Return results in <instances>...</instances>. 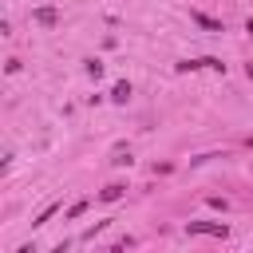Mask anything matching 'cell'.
Returning <instances> with one entry per match:
<instances>
[{"label": "cell", "mask_w": 253, "mask_h": 253, "mask_svg": "<svg viewBox=\"0 0 253 253\" xmlns=\"http://www.w3.org/2000/svg\"><path fill=\"white\" fill-rule=\"evenodd\" d=\"M186 233H198V237H229V225L225 221H186Z\"/></svg>", "instance_id": "6da1fadb"}, {"label": "cell", "mask_w": 253, "mask_h": 253, "mask_svg": "<svg viewBox=\"0 0 253 253\" xmlns=\"http://www.w3.org/2000/svg\"><path fill=\"white\" fill-rule=\"evenodd\" d=\"M202 67H210V71H225V63L213 59V55H202V59H186V63H178V71H202Z\"/></svg>", "instance_id": "7a4b0ae2"}, {"label": "cell", "mask_w": 253, "mask_h": 253, "mask_svg": "<svg viewBox=\"0 0 253 253\" xmlns=\"http://www.w3.org/2000/svg\"><path fill=\"white\" fill-rule=\"evenodd\" d=\"M190 20H194V24H202L206 32H225V28H221V20H213V16H206V12H194Z\"/></svg>", "instance_id": "3957f363"}, {"label": "cell", "mask_w": 253, "mask_h": 253, "mask_svg": "<svg viewBox=\"0 0 253 253\" xmlns=\"http://www.w3.org/2000/svg\"><path fill=\"white\" fill-rule=\"evenodd\" d=\"M123 190H126L123 182H111L107 190H99V202H119V198H123Z\"/></svg>", "instance_id": "277c9868"}, {"label": "cell", "mask_w": 253, "mask_h": 253, "mask_svg": "<svg viewBox=\"0 0 253 253\" xmlns=\"http://www.w3.org/2000/svg\"><path fill=\"white\" fill-rule=\"evenodd\" d=\"M55 20H59L55 8H40V12H36V24H43V28H55Z\"/></svg>", "instance_id": "5b68a950"}, {"label": "cell", "mask_w": 253, "mask_h": 253, "mask_svg": "<svg viewBox=\"0 0 253 253\" xmlns=\"http://www.w3.org/2000/svg\"><path fill=\"white\" fill-rule=\"evenodd\" d=\"M111 99H115V103H126V99H130V83H126V79H123V83H115Z\"/></svg>", "instance_id": "8992f818"}, {"label": "cell", "mask_w": 253, "mask_h": 253, "mask_svg": "<svg viewBox=\"0 0 253 253\" xmlns=\"http://www.w3.org/2000/svg\"><path fill=\"white\" fill-rule=\"evenodd\" d=\"M55 210H59V206H47V210H40V217H36V221H32V225H47V221H51V213H55Z\"/></svg>", "instance_id": "52a82bcc"}, {"label": "cell", "mask_w": 253, "mask_h": 253, "mask_svg": "<svg viewBox=\"0 0 253 253\" xmlns=\"http://www.w3.org/2000/svg\"><path fill=\"white\" fill-rule=\"evenodd\" d=\"M111 162H115V166H130V150H115Z\"/></svg>", "instance_id": "ba28073f"}, {"label": "cell", "mask_w": 253, "mask_h": 253, "mask_svg": "<svg viewBox=\"0 0 253 253\" xmlns=\"http://www.w3.org/2000/svg\"><path fill=\"white\" fill-rule=\"evenodd\" d=\"M87 206H91V202H87V198H83V202H75V206H71V210H67V217H79V213H87Z\"/></svg>", "instance_id": "9c48e42d"}, {"label": "cell", "mask_w": 253, "mask_h": 253, "mask_svg": "<svg viewBox=\"0 0 253 253\" xmlns=\"http://www.w3.org/2000/svg\"><path fill=\"white\" fill-rule=\"evenodd\" d=\"M87 75H95V79H99V75H103V63H99V59H91V63H87Z\"/></svg>", "instance_id": "30bf717a"}, {"label": "cell", "mask_w": 253, "mask_h": 253, "mask_svg": "<svg viewBox=\"0 0 253 253\" xmlns=\"http://www.w3.org/2000/svg\"><path fill=\"white\" fill-rule=\"evenodd\" d=\"M245 32H249V36H253V16H249V24H245Z\"/></svg>", "instance_id": "8fae6325"}, {"label": "cell", "mask_w": 253, "mask_h": 253, "mask_svg": "<svg viewBox=\"0 0 253 253\" xmlns=\"http://www.w3.org/2000/svg\"><path fill=\"white\" fill-rule=\"evenodd\" d=\"M245 71H249V79H253V63H249V67H245Z\"/></svg>", "instance_id": "7c38bea8"}]
</instances>
